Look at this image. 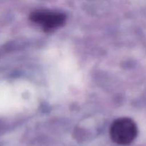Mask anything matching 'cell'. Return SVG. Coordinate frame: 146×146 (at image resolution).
Wrapping results in <instances>:
<instances>
[{
  "label": "cell",
  "instance_id": "cell-2",
  "mask_svg": "<svg viewBox=\"0 0 146 146\" xmlns=\"http://www.w3.org/2000/svg\"><path fill=\"white\" fill-rule=\"evenodd\" d=\"M29 19L46 33L62 27L66 21V16L58 11L38 10L31 12Z\"/></svg>",
  "mask_w": 146,
  "mask_h": 146
},
{
  "label": "cell",
  "instance_id": "cell-1",
  "mask_svg": "<svg viewBox=\"0 0 146 146\" xmlns=\"http://www.w3.org/2000/svg\"><path fill=\"white\" fill-rule=\"evenodd\" d=\"M137 135V125L131 118H118L111 124L110 128V135L111 139L118 145H129L133 142Z\"/></svg>",
  "mask_w": 146,
  "mask_h": 146
}]
</instances>
